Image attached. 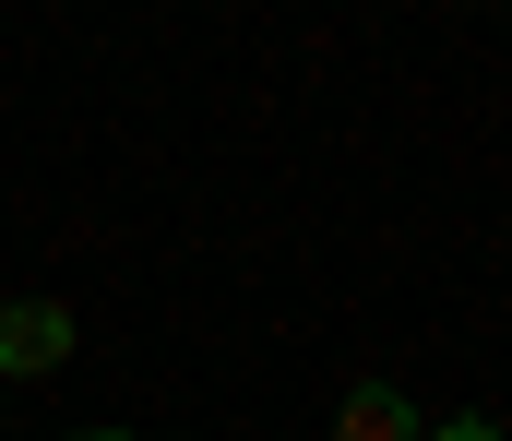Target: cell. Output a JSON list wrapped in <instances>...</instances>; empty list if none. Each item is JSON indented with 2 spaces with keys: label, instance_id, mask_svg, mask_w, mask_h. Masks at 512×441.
<instances>
[{
  "label": "cell",
  "instance_id": "2",
  "mask_svg": "<svg viewBox=\"0 0 512 441\" xmlns=\"http://www.w3.org/2000/svg\"><path fill=\"white\" fill-rule=\"evenodd\" d=\"M334 441H417V406H405L393 382H358V394L334 406Z\"/></svg>",
  "mask_w": 512,
  "mask_h": 441
},
{
  "label": "cell",
  "instance_id": "4",
  "mask_svg": "<svg viewBox=\"0 0 512 441\" xmlns=\"http://www.w3.org/2000/svg\"><path fill=\"white\" fill-rule=\"evenodd\" d=\"M72 441H131V430H72Z\"/></svg>",
  "mask_w": 512,
  "mask_h": 441
},
{
  "label": "cell",
  "instance_id": "1",
  "mask_svg": "<svg viewBox=\"0 0 512 441\" xmlns=\"http://www.w3.org/2000/svg\"><path fill=\"white\" fill-rule=\"evenodd\" d=\"M72 358V310L60 298H12L0 310V382H48Z\"/></svg>",
  "mask_w": 512,
  "mask_h": 441
},
{
  "label": "cell",
  "instance_id": "3",
  "mask_svg": "<svg viewBox=\"0 0 512 441\" xmlns=\"http://www.w3.org/2000/svg\"><path fill=\"white\" fill-rule=\"evenodd\" d=\"M417 441H501L489 418H441V430H417Z\"/></svg>",
  "mask_w": 512,
  "mask_h": 441
}]
</instances>
